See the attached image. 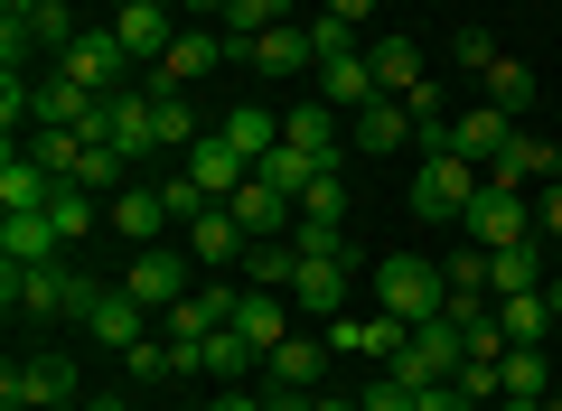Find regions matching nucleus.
Instances as JSON below:
<instances>
[{"label": "nucleus", "mask_w": 562, "mask_h": 411, "mask_svg": "<svg viewBox=\"0 0 562 411\" xmlns=\"http://www.w3.org/2000/svg\"><path fill=\"white\" fill-rule=\"evenodd\" d=\"M94 299H103V281L94 272H76V262H38V272H0V309L10 318H94Z\"/></svg>", "instance_id": "f257e3e1"}, {"label": "nucleus", "mask_w": 562, "mask_h": 411, "mask_svg": "<svg viewBox=\"0 0 562 411\" xmlns=\"http://www.w3.org/2000/svg\"><path fill=\"white\" fill-rule=\"evenodd\" d=\"M375 309L403 318V328H422V318L450 309V272H441V262H422V253H384L375 262Z\"/></svg>", "instance_id": "f03ea898"}, {"label": "nucleus", "mask_w": 562, "mask_h": 411, "mask_svg": "<svg viewBox=\"0 0 562 411\" xmlns=\"http://www.w3.org/2000/svg\"><path fill=\"white\" fill-rule=\"evenodd\" d=\"M479 187H487L479 159H460V150H422V169H413V216H469V206H479Z\"/></svg>", "instance_id": "7ed1b4c3"}, {"label": "nucleus", "mask_w": 562, "mask_h": 411, "mask_svg": "<svg viewBox=\"0 0 562 411\" xmlns=\"http://www.w3.org/2000/svg\"><path fill=\"white\" fill-rule=\"evenodd\" d=\"M113 290H132V299H140L150 318H169V309H179L188 290H198V253H169V243H140V253H132V272H122Z\"/></svg>", "instance_id": "20e7f679"}, {"label": "nucleus", "mask_w": 562, "mask_h": 411, "mask_svg": "<svg viewBox=\"0 0 562 411\" xmlns=\"http://www.w3.org/2000/svg\"><path fill=\"white\" fill-rule=\"evenodd\" d=\"M85 140H113L122 159L169 150V140H160V103H150V84H122V94H103V113H94V132H85Z\"/></svg>", "instance_id": "39448f33"}, {"label": "nucleus", "mask_w": 562, "mask_h": 411, "mask_svg": "<svg viewBox=\"0 0 562 411\" xmlns=\"http://www.w3.org/2000/svg\"><path fill=\"white\" fill-rule=\"evenodd\" d=\"M460 365H469V336L450 328V318H422V328L403 336V355H394L384 374H403V384H450Z\"/></svg>", "instance_id": "423d86ee"}, {"label": "nucleus", "mask_w": 562, "mask_h": 411, "mask_svg": "<svg viewBox=\"0 0 562 411\" xmlns=\"http://www.w3.org/2000/svg\"><path fill=\"white\" fill-rule=\"evenodd\" d=\"M469 243L479 253H506V243H535V196L525 187H479V206H469Z\"/></svg>", "instance_id": "0eeeda50"}, {"label": "nucleus", "mask_w": 562, "mask_h": 411, "mask_svg": "<svg viewBox=\"0 0 562 411\" xmlns=\"http://www.w3.org/2000/svg\"><path fill=\"white\" fill-rule=\"evenodd\" d=\"M347 281H357V243H338V253H301V272H291V309H310L328 328V318L347 309Z\"/></svg>", "instance_id": "6e6552de"}, {"label": "nucleus", "mask_w": 562, "mask_h": 411, "mask_svg": "<svg viewBox=\"0 0 562 411\" xmlns=\"http://www.w3.org/2000/svg\"><path fill=\"white\" fill-rule=\"evenodd\" d=\"M76 402V355H29L0 374V411H57Z\"/></svg>", "instance_id": "1a4fd4ad"}, {"label": "nucleus", "mask_w": 562, "mask_h": 411, "mask_svg": "<svg viewBox=\"0 0 562 411\" xmlns=\"http://www.w3.org/2000/svg\"><path fill=\"white\" fill-rule=\"evenodd\" d=\"M506 140H516V113H497V103H469V113H450L441 122V140H422V150H460V159H497Z\"/></svg>", "instance_id": "9d476101"}, {"label": "nucleus", "mask_w": 562, "mask_h": 411, "mask_svg": "<svg viewBox=\"0 0 562 411\" xmlns=\"http://www.w3.org/2000/svg\"><path fill=\"white\" fill-rule=\"evenodd\" d=\"M94 113H103L94 84H76L66 66H47V76H38V113H29V132H38V122H47V132H94Z\"/></svg>", "instance_id": "9b49d317"}, {"label": "nucleus", "mask_w": 562, "mask_h": 411, "mask_svg": "<svg viewBox=\"0 0 562 411\" xmlns=\"http://www.w3.org/2000/svg\"><path fill=\"white\" fill-rule=\"evenodd\" d=\"M281 140L310 150L319 169H347V159H357V150H347V113H338V103H301V113H281Z\"/></svg>", "instance_id": "f8f14e48"}, {"label": "nucleus", "mask_w": 562, "mask_h": 411, "mask_svg": "<svg viewBox=\"0 0 562 411\" xmlns=\"http://www.w3.org/2000/svg\"><path fill=\"white\" fill-rule=\"evenodd\" d=\"M235 309H244V290H235V281H198V290H188L179 309H169V336H179V346H206L216 328H235Z\"/></svg>", "instance_id": "ddd939ff"}, {"label": "nucleus", "mask_w": 562, "mask_h": 411, "mask_svg": "<svg viewBox=\"0 0 562 411\" xmlns=\"http://www.w3.org/2000/svg\"><path fill=\"white\" fill-rule=\"evenodd\" d=\"M103 225H113V235L140 253V243H169V225H179V216H169L160 187H122V196H103Z\"/></svg>", "instance_id": "4468645a"}, {"label": "nucleus", "mask_w": 562, "mask_h": 411, "mask_svg": "<svg viewBox=\"0 0 562 411\" xmlns=\"http://www.w3.org/2000/svg\"><path fill=\"white\" fill-rule=\"evenodd\" d=\"M47 66H66L76 84H94V94H122V66H132V47L113 38V28H85L66 57H47Z\"/></svg>", "instance_id": "2eb2a0df"}, {"label": "nucleus", "mask_w": 562, "mask_h": 411, "mask_svg": "<svg viewBox=\"0 0 562 411\" xmlns=\"http://www.w3.org/2000/svg\"><path fill=\"white\" fill-rule=\"evenodd\" d=\"M179 169H188V178H198V187H206V196L225 206V196H235L244 178H254V159H244V150H235L225 132H206V140H188V150H179Z\"/></svg>", "instance_id": "dca6fc26"}, {"label": "nucleus", "mask_w": 562, "mask_h": 411, "mask_svg": "<svg viewBox=\"0 0 562 411\" xmlns=\"http://www.w3.org/2000/svg\"><path fill=\"white\" fill-rule=\"evenodd\" d=\"M403 140H413V113H403V94H375L366 113H347V150H357V159H394Z\"/></svg>", "instance_id": "f3484780"}, {"label": "nucleus", "mask_w": 562, "mask_h": 411, "mask_svg": "<svg viewBox=\"0 0 562 411\" xmlns=\"http://www.w3.org/2000/svg\"><path fill=\"white\" fill-rule=\"evenodd\" d=\"M225 206H235V225H244L254 243H291V225H301V206H291L281 187H262V178H244Z\"/></svg>", "instance_id": "a211bd4d"}, {"label": "nucleus", "mask_w": 562, "mask_h": 411, "mask_svg": "<svg viewBox=\"0 0 562 411\" xmlns=\"http://www.w3.org/2000/svg\"><path fill=\"white\" fill-rule=\"evenodd\" d=\"M179 235H188V253H198V272H235L244 243H254V235L235 225V206H206V216H188Z\"/></svg>", "instance_id": "6ab92c4d"}, {"label": "nucleus", "mask_w": 562, "mask_h": 411, "mask_svg": "<svg viewBox=\"0 0 562 411\" xmlns=\"http://www.w3.org/2000/svg\"><path fill=\"white\" fill-rule=\"evenodd\" d=\"M543 178H562V150L535 132H516L497 159H487V187H543Z\"/></svg>", "instance_id": "aec40b11"}, {"label": "nucleus", "mask_w": 562, "mask_h": 411, "mask_svg": "<svg viewBox=\"0 0 562 411\" xmlns=\"http://www.w3.org/2000/svg\"><path fill=\"white\" fill-rule=\"evenodd\" d=\"M57 253H66V235L47 216H0V272H38Z\"/></svg>", "instance_id": "412c9836"}, {"label": "nucleus", "mask_w": 562, "mask_h": 411, "mask_svg": "<svg viewBox=\"0 0 562 411\" xmlns=\"http://www.w3.org/2000/svg\"><path fill=\"white\" fill-rule=\"evenodd\" d=\"M244 66H254V76H301V66H319V57H310V20L262 28V38L244 47Z\"/></svg>", "instance_id": "4be33fe9"}, {"label": "nucleus", "mask_w": 562, "mask_h": 411, "mask_svg": "<svg viewBox=\"0 0 562 411\" xmlns=\"http://www.w3.org/2000/svg\"><path fill=\"white\" fill-rule=\"evenodd\" d=\"M235 328H244V346L272 365V346L291 336V290H244V309H235Z\"/></svg>", "instance_id": "5701e85b"}, {"label": "nucleus", "mask_w": 562, "mask_h": 411, "mask_svg": "<svg viewBox=\"0 0 562 411\" xmlns=\"http://www.w3.org/2000/svg\"><path fill=\"white\" fill-rule=\"evenodd\" d=\"M85 328H94V346H113V355H132L140 336H150V309H140L132 290H103V299H94V318H85Z\"/></svg>", "instance_id": "b1692460"}, {"label": "nucleus", "mask_w": 562, "mask_h": 411, "mask_svg": "<svg viewBox=\"0 0 562 411\" xmlns=\"http://www.w3.org/2000/svg\"><path fill=\"white\" fill-rule=\"evenodd\" d=\"M47 196H57V178H47L29 150L0 159V216H47Z\"/></svg>", "instance_id": "393cba45"}, {"label": "nucleus", "mask_w": 562, "mask_h": 411, "mask_svg": "<svg viewBox=\"0 0 562 411\" xmlns=\"http://www.w3.org/2000/svg\"><path fill=\"white\" fill-rule=\"evenodd\" d=\"M225 57H235V47H225L216 28H179V38H169V57H160V76H169V84H198V76H216Z\"/></svg>", "instance_id": "a878e982"}, {"label": "nucleus", "mask_w": 562, "mask_h": 411, "mask_svg": "<svg viewBox=\"0 0 562 411\" xmlns=\"http://www.w3.org/2000/svg\"><path fill=\"white\" fill-rule=\"evenodd\" d=\"M384 84H375V57H328L319 66V103H338V113H366Z\"/></svg>", "instance_id": "bb28decb"}, {"label": "nucleus", "mask_w": 562, "mask_h": 411, "mask_svg": "<svg viewBox=\"0 0 562 411\" xmlns=\"http://www.w3.org/2000/svg\"><path fill=\"white\" fill-rule=\"evenodd\" d=\"M543 253H553V243H506V253H487V299L543 290Z\"/></svg>", "instance_id": "cd10ccee"}, {"label": "nucleus", "mask_w": 562, "mask_h": 411, "mask_svg": "<svg viewBox=\"0 0 562 411\" xmlns=\"http://www.w3.org/2000/svg\"><path fill=\"white\" fill-rule=\"evenodd\" d=\"M113 38L132 47V57H169V38H179V28H169V0H140V10H113Z\"/></svg>", "instance_id": "c85d7f7f"}, {"label": "nucleus", "mask_w": 562, "mask_h": 411, "mask_svg": "<svg viewBox=\"0 0 562 411\" xmlns=\"http://www.w3.org/2000/svg\"><path fill=\"white\" fill-rule=\"evenodd\" d=\"M328 336H281V346H272V365H262V384H291V392H310V384H319V365H328Z\"/></svg>", "instance_id": "c756f323"}, {"label": "nucleus", "mask_w": 562, "mask_h": 411, "mask_svg": "<svg viewBox=\"0 0 562 411\" xmlns=\"http://www.w3.org/2000/svg\"><path fill=\"white\" fill-rule=\"evenodd\" d=\"M254 178H262V187H281L291 206H301V187L319 178V159H310V150H291V140H272V150L254 159Z\"/></svg>", "instance_id": "7c9ffc66"}, {"label": "nucleus", "mask_w": 562, "mask_h": 411, "mask_svg": "<svg viewBox=\"0 0 562 411\" xmlns=\"http://www.w3.org/2000/svg\"><path fill=\"white\" fill-rule=\"evenodd\" d=\"M94 216H103V196L76 187V178H57V196H47V225H57L66 243H85V235H94Z\"/></svg>", "instance_id": "2f4dec72"}, {"label": "nucleus", "mask_w": 562, "mask_h": 411, "mask_svg": "<svg viewBox=\"0 0 562 411\" xmlns=\"http://www.w3.org/2000/svg\"><path fill=\"white\" fill-rule=\"evenodd\" d=\"M76 187H94V196H122V187H132V159H122L113 140H85V150H76Z\"/></svg>", "instance_id": "473e14b6"}, {"label": "nucleus", "mask_w": 562, "mask_h": 411, "mask_svg": "<svg viewBox=\"0 0 562 411\" xmlns=\"http://www.w3.org/2000/svg\"><path fill=\"white\" fill-rule=\"evenodd\" d=\"M366 57H375V84H384V94H413V84H422V47L403 38V28H394V38H375Z\"/></svg>", "instance_id": "72a5a7b5"}, {"label": "nucleus", "mask_w": 562, "mask_h": 411, "mask_svg": "<svg viewBox=\"0 0 562 411\" xmlns=\"http://www.w3.org/2000/svg\"><path fill=\"white\" fill-rule=\"evenodd\" d=\"M150 103H160V140H169V150H188V140H206V132H198V103H188V84L150 76Z\"/></svg>", "instance_id": "f704fd0d"}, {"label": "nucleus", "mask_w": 562, "mask_h": 411, "mask_svg": "<svg viewBox=\"0 0 562 411\" xmlns=\"http://www.w3.org/2000/svg\"><path fill=\"white\" fill-rule=\"evenodd\" d=\"M301 225H328V235H347V169H319L301 187Z\"/></svg>", "instance_id": "c9c22d12"}, {"label": "nucleus", "mask_w": 562, "mask_h": 411, "mask_svg": "<svg viewBox=\"0 0 562 411\" xmlns=\"http://www.w3.org/2000/svg\"><path fill=\"white\" fill-rule=\"evenodd\" d=\"M497 384L516 392V402H543V392H553V365H543V346H506V355H497Z\"/></svg>", "instance_id": "e433bc0d"}, {"label": "nucleus", "mask_w": 562, "mask_h": 411, "mask_svg": "<svg viewBox=\"0 0 562 411\" xmlns=\"http://www.w3.org/2000/svg\"><path fill=\"white\" fill-rule=\"evenodd\" d=\"M244 290H291V272H301V253H291V243H244Z\"/></svg>", "instance_id": "4c0bfd02"}, {"label": "nucleus", "mask_w": 562, "mask_h": 411, "mask_svg": "<svg viewBox=\"0 0 562 411\" xmlns=\"http://www.w3.org/2000/svg\"><path fill=\"white\" fill-rule=\"evenodd\" d=\"M487 103H497V113H525V103H535L543 94V84H535V66H525V57H497V66H487Z\"/></svg>", "instance_id": "58836bf2"}, {"label": "nucleus", "mask_w": 562, "mask_h": 411, "mask_svg": "<svg viewBox=\"0 0 562 411\" xmlns=\"http://www.w3.org/2000/svg\"><path fill=\"white\" fill-rule=\"evenodd\" d=\"M497 328H506V346H543V328H553L543 290H516V299H497Z\"/></svg>", "instance_id": "ea45409f"}, {"label": "nucleus", "mask_w": 562, "mask_h": 411, "mask_svg": "<svg viewBox=\"0 0 562 411\" xmlns=\"http://www.w3.org/2000/svg\"><path fill=\"white\" fill-rule=\"evenodd\" d=\"M216 132H225V140H235V150H244V159H262V150H272V140H281V122H272V113H262V103H235V113H225V122H216Z\"/></svg>", "instance_id": "a19ab883"}, {"label": "nucleus", "mask_w": 562, "mask_h": 411, "mask_svg": "<svg viewBox=\"0 0 562 411\" xmlns=\"http://www.w3.org/2000/svg\"><path fill=\"white\" fill-rule=\"evenodd\" d=\"M206 374H225V384H244V374H262V355L244 346V328H216V336H206Z\"/></svg>", "instance_id": "79ce46f5"}, {"label": "nucleus", "mask_w": 562, "mask_h": 411, "mask_svg": "<svg viewBox=\"0 0 562 411\" xmlns=\"http://www.w3.org/2000/svg\"><path fill=\"white\" fill-rule=\"evenodd\" d=\"M310 57H366V47H357V20H338V10H310Z\"/></svg>", "instance_id": "37998d69"}, {"label": "nucleus", "mask_w": 562, "mask_h": 411, "mask_svg": "<svg viewBox=\"0 0 562 411\" xmlns=\"http://www.w3.org/2000/svg\"><path fill=\"white\" fill-rule=\"evenodd\" d=\"M76 150H85V132H47V122L29 132V159H38L47 178H76Z\"/></svg>", "instance_id": "c03bdc74"}, {"label": "nucleus", "mask_w": 562, "mask_h": 411, "mask_svg": "<svg viewBox=\"0 0 562 411\" xmlns=\"http://www.w3.org/2000/svg\"><path fill=\"white\" fill-rule=\"evenodd\" d=\"M357 402H366V411H413V402H422V384H403V374H375Z\"/></svg>", "instance_id": "a18cd8bd"}, {"label": "nucleus", "mask_w": 562, "mask_h": 411, "mask_svg": "<svg viewBox=\"0 0 562 411\" xmlns=\"http://www.w3.org/2000/svg\"><path fill=\"white\" fill-rule=\"evenodd\" d=\"M535 243H562V178L535 187Z\"/></svg>", "instance_id": "49530a36"}, {"label": "nucleus", "mask_w": 562, "mask_h": 411, "mask_svg": "<svg viewBox=\"0 0 562 411\" xmlns=\"http://www.w3.org/2000/svg\"><path fill=\"white\" fill-rule=\"evenodd\" d=\"M450 57H460V66H469V76H487V66H497V57H506V47H497V38H487V28H460V47H450Z\"/></svg>", "instance_id": "de8ad7c7"}, {"label": "nucleus", "mask_w": 562, "mask_h": 411, "mask_svg": "<svg viewBox=\"0 0 562 411\" xmlns=\"http://www.w3.org/2000/svg\"><path fill=\"white\" fill-rule=\"evenodd\" d=\"M441 272H450V290H487V253H479V243H460Z\"/></svg>", "instance_id": "09e8293b"}, {"label": "nucleus", "mask_w": 562, "mask_h": 411, "mask_svg": "<svg viewBox=\"0 0 562 411\" xmlns=\"http://www.w3.org/2000/svg\"><path fill=\"white\" fill-rule=\"evenodd\" d=\"M413 411H469V402H460V384H422V402H413Z\"/></svg>", "instance_id": "8fccbe9b"}, {"label": "nucleus", "mask_w": 562, "mask_h": 411, "mask_svg": "<svg viewBox=\"0 0 562 411\" xmlns=\"http://www.w3.org/2000/svg\"><path fill=\"white\" fill-rule=\"evenodd\" d=\"M206 411H262V392H244V384H225V392H216V402H206Z\"/></svg>", "instance_id": "3c124183"}, {"label": "nucleus", "mask_w": 562, "mask_h": 411, "mask_svg": "<svg viewBox=\"0 0 562 411\" xmlns=\"http://www.w3.org/2000/svg\"><path fill=\"white\" fill-rule=\"evenodd\" d=\"M319 10H338V20H357V28L375 20V0H319Z\"/></svg>", "instance_id": "603ef678"}, {"label": "nucleus", "mask_w": 562, "mask_h": 411, "mask_svg": "<svg viewBox=\"0 0 562 411\" xmlns=\"http://www.w3.org/2000/svg\"><path fill=\"white\" fill-rule=\"evenodd\" d=\"M543 309H553V318H562V272H553V281H543Z\"/></svg>", "instance_id": "864d4df0"}, {"label": "nucleus", "mask_w": 562, "mask_h": 411, "mask_svg": "<svg viewBox=\"0 0 562 411\" xmlns=\"http://www.w3.org/2000/svg\"><path fill=\"white\" fill-rule=\"evenodd\" d=\"M85 411H132V402H122V392H94V402H85Z\"/></svg>", "instance_id": "5fc2aeb1"}, {"label": "nucleus", "mask_w": 562, "mask_h": 411, "mask_svg": "<svg viewBox=\"0 0 562 411\" xmlns=\"http://www.w3.org/2000/svg\"><path fill=\"white\" fill-rule=\"evenodd\" d=\"M310 411H366V402H310Z\"/></svg>", "instance_id": "6e6d98bb"}, {"label": "nucleus", "mask_w": 562, "mask_h": 411, "mask_svg": "<svg viewBox=\"0 0 562 411\" xmlns=\"http://www.w3.org/2000/svg\"><path fill=\"white\" fill-rule=\"evenodd\" d=\"M543 411H562V392H543Z\"/></svg>", "instance_id": "4d7b16f0"}, {"label": "nucleus", "mask_w": 562, "mask_h": 411, "mask_svg": "<svg viewBox=\"0 0 562 411\" xmlns=\"http://www.w3.org/2000/svg\"><path fill=\"white\" fill-rule=\"evenodd\" d=\"M113 10H140V0H113Z\"/></svg>", "instance_id": "13d9d810"}, {"label": "nucleus", "mask_w": 562, "mask_h": 411, "mask_svg": "<svg viewBox=\"0 0 562 411\" xmlns=\"http://www.w3.org/2000/svg\"><path fill=\"white\" fill-rule=\"evenodd\" d=\"M553 272H562V243H553Z\"/></svg>", "instance_id": "bf43d9fd"}, {"label": "nucleus", "mask_w": 562, "mask_h": 411, "mask_svg": "<svg viewBox=\"0 0 562 411\" xmlns=\"http://www.w3.org/2000/svg\"><path fill=\"white\" fill-rule=\"evenodd\" d=\"M160 411H188V402H160Z\"/></svg>", "instance_id": "052dcab7"}, {"label": "nucleus", "mask_w": 562, "mask_h": 411, "mask_svg": "<svg viewBox=\"0 0 562 411\" xmlns=\"http://www.w3.org/2000/svg\"><path fill=\"white\" fill-rule=\"evenodd\" d=\"M57 411H85V402H57Z\"/></svg>", "instance_id": "680f3d73"}]
</instances>
